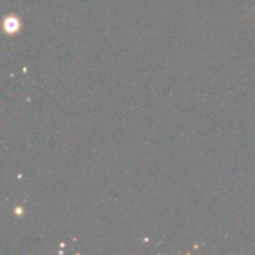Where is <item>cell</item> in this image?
I'll use <instances>...</instances> for the list:
<instances>
[{"label":"cell","mask_w":255,"mask_h":255,"mask_svg":"<svg viewBox=\"0 0 255 255\" xmlns=\"http://www.w3.org/2000/svg\"><path fill=\"white\" fill-rule=\"evenodd\" d=\"M3 27H4V31H6V33L15 34V33L19 31L21 24H19V19H18L15 15H9V16L4 19V22H3Z\"/></svg>","instance_id":"6da1fadb"}]
</instances>
